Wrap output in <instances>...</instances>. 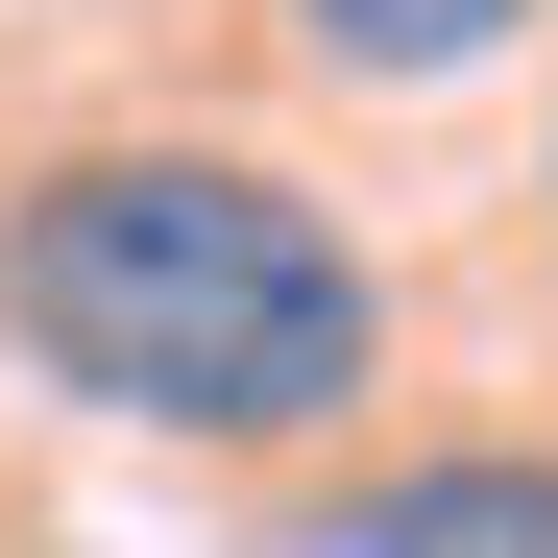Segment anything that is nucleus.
Here are the masks:
<instances>
[{"instance_id":"nucleus-1","label":"nucleus","mask_w":558,"mask_h":558,"mask_svg":"<svg viewBox=\"0 0 558 558\" xmlns=\"http://www.w3.org/2000/svg\"><path fill=\"white\" fill-rule=\"evenodd\" d=\"M0 340L122 437H340L389 389V267L267 146H73L0 195Z\"/></svg>"},{"instance_id":"nucleus-2","label":"nucleus","mask_w":558,"mask_h":558,"mask_svg":"<svg viewBox=\"0 0 558 558\" xmlns=\"http://www.w3.org/2000/svg\"><path fill=\"white\" fill-rule=\"evenodd\" d=\"M316 558H558V461H389Z\"/></svg>"},{"instance_id":"nucleus-3","label":"nucleus","mask_w":558,"mask_h":558,"mask_svg":"<svg viewBox=\"0 0 558 558\" xmlns=\"http://www.w3.org/2000/svg\"><path fill=\"white\" fill-rule=\"evenodd\" d=\"M316 25V73H389V98H437V73H486L534 0H292Z\"/></svg>"}]
</instances>
